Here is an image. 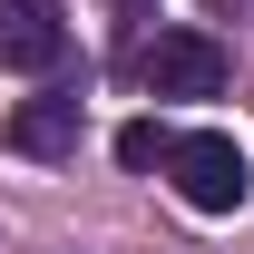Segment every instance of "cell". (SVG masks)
Masks as SVG:
<instances>
[{
	"mask_svg": "<svg viewBox=\"0 0 254 254\" xmlns=\"http://www.w3.org/2000/svg\"><path fill=\"white\" fill-rule=\"evenodd\" d=\"M166 176H176V195H186L195 215H235L254 195V166H245V147H235L225 127H186V137L166 147Z\"/></svg>",
	"mask_w": 254,
	"mask_h": 254,
	"instance_id": "cell-1",
	"label": "cell"
},
{
	"mask_svg": "<svg viewBox=\"0 0 254 254\" xmlns=\"http://www.w3.org/2000/svg\"><path fill=\"white\" fill-rule=\"evenodd\" d=\"M137 78L157 98H215L225 88V39H205V30H157L147 49H137Z\"/></svg>",
	"mask_w": 254,
	"mask_h": 254,
	"instance_id": "cell-2",
	"label": "cell"
},
{
	"mask_svg": "<svg viewBox=\"0 0 254 254\" xmlns=\"http://www.w3.org/2000/svg\"><path fill=\"white\" fill-rule=\"evenodd\" d=\"M68 59V20L59 0H0V68H59Z\"/></svg>",
	"mask_w": 254,
	"mask_h": 254,
	"instance_id": "cell-3",
	"label": "cell"
},
{
	"mask_svg": "<svg viewBox=\"0 0 254 254\" xmlns=\"http://www.w3.org/2000/svg\"><path fill=\"white\" fill-rule=\"evenodd\" d=\"M0 137H10V157H68V147H78V98H68V88H49V98H20Z\"/></svg>",
	"mask_w": 254,
	"mask_h": 254,
	"instance_id": "cell-4",
	"label": "cell"
},
{
	"mask_svg": "<svg viewBox=\"0 0 254 254\" xmlns=\"http://www.w3.org/2000/svg\"><path fill=\"white\" fill-rule=\"evenodd\" d=\"M166 147H176V127H157V118L118 127V166H166Z\"/></svg>",
	"mask_w": 254,
	"mask_h": 254,
	"instance_id": "cell-5",
	"label": "cell"
},
{
	"mask_svg": "<svg viewBox=\"0 0 254 254\" xmlns=\"http://www.w3.org/2000/svg\"><path fill=\"white\" fill-rule=\"evenodd\" d=\"M108 10H147V0H108Z\"/></svg>",
	"mask_w": 254,
	"mask_h": 254,
	"instance_id": "cell-6",
	"label": "cell"
}]
</instances>
